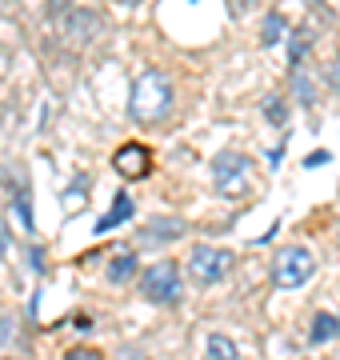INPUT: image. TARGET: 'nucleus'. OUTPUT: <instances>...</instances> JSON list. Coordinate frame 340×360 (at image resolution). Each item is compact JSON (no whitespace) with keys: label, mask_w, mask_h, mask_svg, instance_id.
Masks as SVG:
<instances>
[{"label":"nucleus","mask_w":340,"mask_h":360,"mask_svg":"<svg viewBox=\"0 0 340 360\" xmlns=\"http://www.w3.org/2000/svg\"><path fill=\"white\" fill-rule=\"evenodd\" d=\"M172 108V80L164 72H144L136 80V89H132V101H129V112L132 120H140V124H157L164 120Z\"/></svg>","instance_id":"obj_1"},{"label":"nucleus","mask_w":340,"mask_h":360,"mask_svg":"<svg viewBox=\"0 0 340 360\" xmlns=\"http://www.w3.org/2000/svg\"><path fill=\"white\" fill-rule=\"evenodd\" d=\"M212 184L224 200H240L252 188V160L240 153H221L212 165Z\"/></svg>","instance_id":"obj_2"},{"label":"nucleus","mask_w":340,"mask_h":360,"mask_svg":"<svg viewBox=\"0 0 340 360\" xmlns=\"http://www.w3.org/2000/svg\"><path fill=\"white\" fill-rule=\"evenodd\" d=\"M313 272H316V257L308 248L292 245V248H280V252H276L273 281L280 284V288H304V284L313 281Z\"/></svg>","instance_id":"obj_3"},{"label":"nucleus","mask_w":340,"mask_h":360,"mask_svg":"<svg viewBox=\"0 0 340 360\" xmlns=\"http://www.w3.org/2000/svg\"><path fill=\"white\" fill-rule=\"evenodd\" d=\"M140 296L152 304H172L181 296V269L172 260H157L152 269L140 272Z\"/></svg>","instance_id":"obj_4"},{"label":"nucleus","mask_w":340,"mask_h":360,"mask_svg":"<svg viewBox=\"0 0 340 360\" xmlns=\"http://www.w3.org/2000/svg\"><path fill=\"white\" fill-rule=\"evenodd\" d=\"M188 272L197 284H221L233 272V252L228 248H212V245H197L188 257Z\"/></svg>","instance_id":"obj_5"},{"label":"nucleus","mask_w":340,"mask_h":360,"mask_svg":"<svg viewBox=\"0 0 340 360\" xmlns=\"http://www.w3.org/2000/svg\"><path fill=\"white\" fill-rule=\"evenodd\" d=\"M112 168H117L124 180H144L152 172V153H148L140 141H129L112 153Z\"/></svg>","instance_id":"obj_6"},{"label":"nucleus","mask_w":340,"mask_h":360,"mask_svg":"<svg viewBox=\"0 0 340 360\" xmlns=\"http://www.w3.org/2000/svg\"><path fill=\"white\" fill-rule=\"evenodd\" d=\"M96 32H100V16L92 13V8H77V13L65 16V37L72 44H89Z\"/></svg>","instance_id":"obj_7"},{"label":"nucleus","mask_w":340,"mask_h":360,"mask_svg":"<svg viewBox=\"0 0 340 360\" xmlns=\"http://www.w3.org/2000/svg\"><path fill=\"white\" fill-rule=\"evenodd\" d=\"M288 89H292V96H296V104H304V108H313L316 104V80L308 68H292V77H288Z\"/></svg>","instance_id":"obj_8"},{"label":"nucleus","mask_w":340,"mask_h":360,"mask_svg":"<svg viewBox=\"0 0 340 360\" xmlns=\"http://www.w3.org/2000/svg\"><path fill=\"white\" fill-rule=\"evenodd\" d=\"M181 232H184V224H181V220L160 217V220H152V224H148V229L140 232V240H144V245H164V240H176Z\"/></svg>","instance_id":"obj_9"},{"label":"nucleus","mask_w":340,"mask_h":360,"mask_svg":"<svg viewBox=\"0 0 340 360\" xmlns=\"http://www.w3.org/2000/svg\"><path fill=\"white\" fill-rule=\"evenodd\" d=\"M108 284H124V281H132L136 276V252H129V248H120L117 257L108 260Z\"/></svg>","instance_id":"obj_10"},{"label":"nucleus","mask_w":340,"mask_h":360,"mask_svg":"<svg viewBox=\"0 0 340 360\" xmlns=\"http://www.w3.org/2000/svg\"><path fill=\"white\" fill-rule=\"evenodd\" d=\"M132 217V196L129 193H117V200H112V208H108L105 217L96 220V232H108L117 229V224H124V220Z\"/></svg>","instance_id":"obj_11"},{"label":"nucleus","mask_w":340,"mask_h":360,"mask_svg":"<svg viewBox=\"0 0 340 360\" xmlns=\"http://www.w3.org/2000/svg\"><path fill=\"white\" fill-rule=\"evenodd\" d=\"M285 32H288V25H285V13H280V8L264 13V20H261V44H264V49L280 44V40H285Z\"/></svg>","instance_id":"obj_12"},{"label":"nucleus","mask_w":340,"mask_h":360,"mask_svg":"<svg viewBox=\"0 0 340 360\" xmlns=\"http://www.w3.org/2000/svg\"><path fill=\"white\" fill-rule=\"evenodd\" d=\"M340 333V321L332 316V312H316L313 316V328H308V340L313 345H325V340H332V336Z\"/></svg>","instance_id":"obj_13"},{"label":"nucleus","mask_w":340,"mask_h":360,"mask_svg":"<svg viewBox=\"0 0 340 360\" xmlns=\"http://www.w3.org/2000/svg\"><path fill=\"white\" fill-rule=\"evenodd\" d=\"M204 356L209 360H240V352H236V345L228 340V336L212 333L209 340H204Z\"/></svg>","instance_id":"obj_14"},{"label":"nucleus","mask_w":340,"mask_h":360,"mask_svg":"<svg viewBox=\"0 0 340 360\" xmlns=\"http://www.w3.org/2000/svg\"><path fill=\"white\" fill-rule=\"evenodd\" d=\"M13 212H16V224H20L25 232H32V229H37V220H32V196H28V188H25V193H16Z\"/></svg>","instance_id":"obj_15"},{"label":"nucleus","mask_w":340,"mask_h":360,"mask_svg":"<svg viewBox=\"0 0 340 360\" xmlns=\"http://www.w3.org/2000/svg\"><path fill=\"white\" fill-rule=\"evenodd\" d=\"M264 116H268V124L280 129V124L288 120V101L285 96H268V101H264Z\"/></svg>","instance_id":"obj_16"},{"label":"nucleus","mask_w":340,"mask_h":360,"mask_svg":"<svg viewBox=\"0 0 340 360\" xmlns=\"http://www.w3.org/2000/svg\"><path fill=\"white\" fill-rule=\"evenodd\" d=\"M65 360H105V356H100L96 348H68Z\"/></svg>","instance_id":"obj_17"},{"label":"nucleus","mask_w":340,"mask_h":360,"mask_svg":"<svg viewBox=\"0 0 340 360\" xmlns=\"http://www.w3.org/2000/svg\"><path fill=\"white\" fill-rule=\"evenodd\" d=\"M68 8H72V0H48V4H44V13L48 16H65Z\"/></svg>","instance_id":"obj_18"},{"label":"nucleus","mask_w":340,"mask_h":360,"mask_svg":"<svg viewBox=\"0 0 340 360\" xmlns=\"http://www.w3.org/2000/svg\"><path fill=\"white\" fill-rule=\"evenodd\" d=\"M328 156H332V153H325V148H320V153H313V156H308V160H304V168H316V165H328Z\"/></svg>","instance_id":"obj_19"},{"label":"nucleus","mask_w":340,"mask_h":360,"mask_svg":"<svg viewBox=\"0 0 340 360\" xmlns=\"http://www.w3.org/2000/svg\"><path fill=\"white\" fill-rule=\"evenodd\" d=\"M328 84H332V92H340V60H332V68H328Z\"/></svg>","instance_id":"obj_20"},{"label":"nucleus","mask_w":340,"mask_h":360,"mask_svg":"<svg viewBox=\"0 0 340 360\" xmlns=\"http://www.w3.org/2000/svg\"><path fill=\"white\" fill-rule=\"evenodd\" d=\"M0 257H8V232H4V224H0Z\"/></svg>","instance_id":"obj_21"},{"label":"nucleus","mask_w":340,"mask_h":360,"mask_svg":"<svg viewBox=\"0 0 340 360\" xmlns=\"http://www.w3.org/2000/svg\"><path fill=\"white\" fill-rule=\"evenodd\" d=\"M249 4H256V0H236V8H249Z\"/></svg>","instance_id":"obj_22"},{"label":"nucleus","mask_w":340,"mask_h":360,"mask_svg":"<svg viewBox=\"0 0 340 360\" xmlns=\"http://www.w3.org/2000/svg\"><path fill=\"white\" fill-rule=\"evenodd\" d=\"M124 4H136V0H124Z\"/></svg>","instance_id":"obj_23"},{"label":"nucleus","mask_w":340,"mask_h":360,"mask_svg":"<svg viewBox=\"0 0 340 360\" xmlns=\"http://www.w3.org/2000/svg\"><path fill=\"white\" fill-rule=\"evenodd\" d=\"M13 360H25V356H13Z\"/></svg>","instance_id":"obj_24"}]
</instances>
